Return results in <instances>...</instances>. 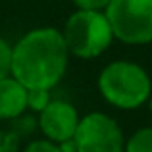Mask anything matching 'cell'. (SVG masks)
<instances>
[{"label":"cell","instance_id":"12","mask_svg":"<svg viewBox=\"0 0 152 152\" xmlns=\"http://www.w3.org/2000/svg\"><path fill=\"white\" fill-rule=\"evenodd\" d=\"M21 152H62V150L56 142L48 141V139H35V141L27 142Z\"/></svg>","mask_w":152,"mask_h":152},{"label":"cell","instance_id":"3","mask_svg":"<svg viewBox=\"0 0 152 152\" xmlns=\"http://www.w3.org/2000/svg\"><path fill=\"white\" fill-rule=\"evenodd\" d=\"M62 37L69 56H75L79 60L98 58L110 48L114 41V33L106 14L91 10H75L66 19Z\"/></svg>","mask_w":152,"mask_h":152},{"label":"cell","instance_id":"2","mask_svg":"<svg viewBox=\"0 0 152 152\" xmlns=\"http://www.w3.org/2000/svg\"><path fill=\"white\" fill-rule=\"evenodd\" d=\"M96 85L100 96L118 110H137L152 94L148 71L129 60H115L104 66Z\"/></svg>","mask_w":152,"mask_h":152},{"label":"cell","instance_id":"1","mask_svg":"<svg viewBox=\"0 0 152 152\" xmlns=\"http://www.w3.org/2000/svg\"><path fill=\"white\" fill-rule=\"evenodd\" d=\"M67 64L69 52L56 27L31 29L12 46V77L27 91H52L64 79Z\"/></svg>","mask_w":152,"mask_h":152},{"label":"cell","instance_id":"8","mask_svg":"<svg viewBox=\"0 0 152 152\" xmlns=\"http://www.w3.org/2000/svg\"><path fill=\"white\" fill-rule=\"evenodd\" d=\"M125 152H152V127H141L125 141Z\"/></svg>","mask_w":152,"mask_h":152},{"label":"cell","instance_id":"5","mask_svg":"<svg viewBox=\"0 0 152 152\" xmlns=\"http://www.w3.org/2000/svg\"><path fill=\"white\" fill-rule=\"evenodd\" d=\"M73 141L77 152H125L119 123L102 112H91L79 119Z\"/></svg>","mask_w":152,"mask_h":152},{"label":"cell","instance_id":"15","mask_svg":"<svg viewBox=\"0 0 152 152\" xmlns=\"http://www.w3.org/2000/svg\"><path fill=\"white\" fill-rule=\"evenodd\" d=\"M148 108H150V114H152V94H150V100H148Z\"/></svg>","mask_w":152,"mask_h":152},{"label":"cell","instance_id":"13","mask_svg":"<svg viewBox=\"0 0 152 152\" xmlns=\"http://www.w3.org/2000/svg\"><path fill=\"white\" fill-rule=\"evenodd\" d=\"M77 10H91V12H104L112 0H71Z\"/></svg>","mask_w":152,"mask_h":152},{"label":"cell","instance_id":"14","mask_svg":"<svg viewBox=\"0 0 152 152\" xmlns=\"http://www.w3.org/2000/svg\"><path fill=\"white\" fill-rule=\"evenodd\" d=\"M58 146H60V150H62V152H77V146H75V141H73V139L60 142Z\"/></svg>","mask_w":152,"mask_h":152},{"label":"cell","instance_id":"7","mask_svg":"<svg viewBox=\"0 0 152 152\" xmlns=\"http://www.w3.org/2000/svg\"><path fill=\"white\" fill-rule=\"evenodd\" d=\"M27 110V89L10 75L0 79V119H18Z\"/></svg>","mask_w":152,"mask_h":152},{"label":"cell","instance_id":"9","mask_svg":"<svg viewBox=\"0 0 152 152\" xmlns=\"http://www.w3.org/2000/svg\"><path fill=\"white\" fill-rule=\"evenodd\" d=\"M21 135L15 129H0V152H18Z\"/></svg>","mask_w":152,"mask_h":152},{"label":"cell","instance_id":"4","mask_svg":"<svg viewBox=\"0 0 152 152\" xmlns=\"http://www.w3.org/2000/svg\"><path fill=\"white\" fill-rule=\"evenodd\" d=\"M104 14L119 42L129 46L152 42V0H112Z\"/></svg>","mask_w":152,"mask_h":152},{"label":"cell","instance_id":"10","mask_svg":"<svg viewBox=\"0 0 152 152\" xmlns=\"http://www.w3.org/2000/svg\"><path fill=\"white\" fill-rule=\"evenodd\" d=\"M12 75V45L0 37V79Z\"/></svg>","mask_w":152,"mask_h":152},{"label":"cell","instance_id":"6","mask_svg":"<svg viewBox=\"0 0 152 152\" xmlns=\"http://www.w3.org/2000/svg\"><path fill=\"white\" fill-rule=\"evenodd\" d=\"M79 119L81 115L73 104H69L67 100H50L45 110L39 112L37 127L42 131L45 139L60 145L75 137Z\"/></svg>","mask_w":152,"mask_h":152},{"label":"cell","instance_id":"11","mask_svg":"<svg viewBox=\"0 0 152 152\" xmlns=\"http://www.w3.org/2000/svg\"><path fill=\"white\" fill-rule=\"evenodd\" d=\"M50 100V91H27V108L33 112H42Z\"/></svg>","mask_w":152,"mask_h":152}]
</instances>
